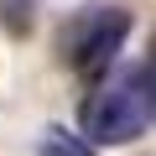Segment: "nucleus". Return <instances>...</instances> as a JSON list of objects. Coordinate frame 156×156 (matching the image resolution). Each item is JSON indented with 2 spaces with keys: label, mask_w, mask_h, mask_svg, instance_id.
Masks as SVG:
<instances>
[{
  "label": "nucleus",
  "mask_w": 156,
  "mask_h": 156,
  "mask_svg": "<svg viewBox=\"0 0 156 156\" xmlns=\"http://www.w3.org/2000/svg\"><path fill=\"white\" fill-rule=\"evenodd\" d=\"M83 135L94 146H130L151 120H156V99H151V78L146 68H120L109 78H99L94 94L83 99Z\"/></svg>",
  "instance_id": "obj_1"
},
{
  "label": "nucleus",
  "mask_w": 156,
  "mask_h": 156,
  "mask_svg": "<svg viewBox=\"0 0 156 156\" xmlns=\"http://www.w3.org/2000/svg\"><path fill=\"white\" fill-rule=\"evenodd\" d=\"M125 37H130V16L120 5H89V11H78V16L62 21L57 47H62V62L83 83H99V78H109Z\"/></svg>",
  "instance_id": "obj_2"
},
{
  "label": "nucleus",
  "mask_w": 156,
  "mask_h": 156,
  "mask_svg": "<svg viewBox=\"0 0 156 156\" xmlns=\"http://www.w3.org/2000/svg\"><path fill=\"white\" fill-rule=\"evenodd\" d=\"M37 151H42V156H94V140H89V135H73V130H62V125H47Z\"/></svg>",
  "instance_id": "obj_3"
},
{
  "label": "nucleus",
  "mask_w": 156,
  "mask_h": 156,
  "mask_svg": "<svg viewBox=\"0 0 156 156\" xmlns=\"http://www.w3.org/2000/svg\"><path fill=\"white\" fill-rule=\"evenodd\" d=\"M146 78H151V99H156V42H151V57H146Z\"/></svg>",
  "instance_id": "obj_4"
}]
</instances>
